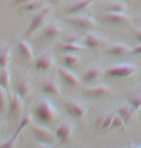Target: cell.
<instances>
[{
  "label": "cell",
  "mask_w": 141,
  "mask_h": 148,
  "mask_svg": "<svg viewBox=\"0 0 141 148\" xmlns=\"http://www.w3.org/2000/svg\"><path fill=\"white\" fill-rule=\"evenodd\" d=\"M23 107V98H21L16 92L13 95H10L9 105H8V113H9L10 117L18 118V117L22 116Z\"/></svg>",
  "instance_id": "cell-6"
},
{
  "label": "cell",
  "mask_w": 141,
  "mask_h": 148,
  "mask_svg": "<svg viewBox=\"0 0 141 148\" xmlns=\"http://www.w3.org/2000/svg\"><path fill=\"white\" fill-rule=\"evenodd\" d=\"M104 74V71L101 66L90 67V68L87 69L86 72L84 73L83 77H82V80L86 83L92 82H94V80L99 79Z\"/></svg>",
  "instance_id": "cell-20"
},
{
  "label": "cell",
  "mask_w": 141,
  "mask_h": 148,
  "mask_svg": "<svg viewBox=\"0 0 141 148\" xmlns=\"http://www.w3.org/2000/svg\"><path fill=\"white\" fill-rule=\"evenodd\" d=\"M131 49L129 47L128 45L123 44V43H117L114 44L112 46H110L108 49L106 51V54L109 55L112 57H118L122 56L127 53H131Z\"/></svg>",
  "instance_id": "cell-18"
},
{
  "label": "cell",
  "mask_w": 141,
  "mask_h": 148,
  "mask_svg": "<svg viewBox=\"0 0 141 148\" xmlns=\"http://www.w3.org/2000/svg\"><path fill=\"white\" fill-rule=\"evenodd\" d=\"M95 0H76L73 2L70 6L65 9V13L67 15H76L82 11L86 10L91 4L94 3Z\"/></svg>",
  "instance_id": "cell-16"
},
{
  "label": "cell",
  "mask_w": 141,
  "mask_h": 148,
  "mask_svg": "<svg viewBox=\"0 0 141 148\" xmlns=\"http://www.w3.org/2000/svg\"><path fill=\"white\" fill-rule=\"evenodd\" d=\"M128 103L135 110L141 108V89L132 91L128 96Z\"/></svg>",
  "instance_id": "cell-25"
},
{
  "label": "cell",
  "mask_w": 141,
  "mask_h": 148,
  "mask_svg": "<svg viewBox=\"0 0 141 148\" xmlns=\"http://www.w3.org/2000/svg\"><path fill=\"white\" fill-rule=\"evenodd\" d=\"M33 122H34V119H33V114L30 113V112H25L22 116H21L20 121H19V124H18V128H16V134L19 135L23 129H25L26 127L31 126V125L33 124Z\"/></svg>",
  "instance_id": "cell-26"
},
{
  "label": "cell",
  "mask_w": 141,
  "mask_h": 148,
  "mask_svg": "<svg viewBox=\"0 0 141 148\" xmlns=\"http://www.w3.org/2000/svg\"><path fill=\"white\" fill-rule=\"evenodd\" d=\"M57 73L59 75L60 79L64 82L66 84L71 87H76L80 84V79L76 76L74 72H72L67 67H57Z\"/></svg>",
  "instance_id": "cell-10"
},
{
  "label": "cell",
  "mask_w": 141,
  "mask_h": 148,
  "mask_svg": "<svg viewBox=\"0 0 141 148\" xmlns=\"http://www.w3.org/2000/svg\"><path fill=\"white\" fill-rule=\"evenodd\" d=\"M11 60V47L8 44L0 46V69L8 67Z\"/></svg>",
  "instance_id": "cell-22"
},
{
  "label": "cell",
  "mask_w": 141,
  "mask_h": 148,
  "mask_svg": "<svg viewBox=\"0 0 141 148\" xmlns=\"http://www.w3.org/2000/svg\"><path fill=\"white\" fill-rule=\"evenodd\" d=\"M64 107L67 112L76 119H80L87 113V108L76 100H66L64 101Z\"/></svg>",
  "instance_id": "cell-7"
},
{
  "label": "cell",
  "mask_w": 141,
  "mask_h": 148,
  "mask_svg": "<svg viewBox=\"0 0 141 148\" xmlns=\"http://www.w3.org/2000/svg\"><path fill=\"white\" fill-rule=\"evenodd\" d=\"M0 85L2 87H4L6 90H9L10 85H11V72L8 69V67L6 68L1 69L0 72Z\"/></svg>",
  "instance_id": "cell-27"
},
{
  "label": "cell",
  "mask_w": 141,
  "mask_h": 148,
  "mask_svg": "<svg viewBox=\"0 0 141 148\" xmlns=\"http://www.w3.org/2000/svg\"><path fill=\"white\" fill-rule=\"evenodd\" d=\"M62 32H63V27L61 26V24L58 23L56 21H51L49 22L48 25L45 26L43 34L46 38L53 39L61 35Z\"/></svg>",
  "instance_id": "cell-19"
},
{
  "label": "cell",
  "mask_w": 141,
  "mask_h": 148,
  "mask_svg": "<svg viewBox=\"0 0 141 148\" xmlns=\"http://www.w3.org/2000/svg\"><path fill=\"white\" fill-rule=\"evenodd\" d=\"M16 49H18V51L20 54V56H22L24 59L28 61L34 60V51H33L31 45L25 39H20L18 42Z\"/></svg>",
  "instance_id": "cell-17"
},
{
  "label": "cell",
  "mask_w": 141,
  "mask_h": 148,
  "mask_svg": "<svg viewBox=\"0 0 141 148\" xmlns=\"http://www.w3.org/2000/svg\"><path fill=\"white\" fill-rule=\"evenodd\" d=\"M42 92L46 95H52V96H59L61 94L60 90L59 82L55 77H52L48 80H46L42 85Z\"/></svg>",
  "instance_id": "cell-14"
},
{
  "label": "cell",
  "mask_w": 141,
  "mask_h": 148,
  "mask_svg": "<svg viewBox=\"0 0 141 148\" xmlns=\"http://www.w3.org/2000/svg\"><path fill=\"white\" fill-rule=\"evenodd\" d=\"M9 99L10 94L8 93V90L0 85V110L5 111L7 110L8 105H9Z\"/></svg>",
  "instance_id": "cell-30"
},
{
  "label": "cell",
  "mask_w": 141,
  "mask_h": 148,
  "mask_svg": "<svg viewBox=\"0 0 141 148\" xmlns=\"http://www.w3.org/2000/svg\"><path fill=\"white\" fill-rule=\"evenodd\" d=\"M18 136H19V135L15 133L11 138L6 139V140L3 141L1 144H0V148H14V146H15L16 143V141H18Z\"/></svg>",
  "instance_id": "cell-33"
},
{
  "label": "cell",
  "mask_w": 141,
  "mask_h": 148,
  "mask_svg": "<svg viewBox=\"0 0 141 148\" xmlns=\"http://www.w3.org/2000/svg\"><path fill=\"white\" fill-rule=\"evenodd\" d=\"M31 132L36 138V140L39 141V143L51 145L56 140V136L50 129H48L46 126H41V125H36L31 128Z\"/></svg>",
  "instance_id": "cell-4"
},
{
  "label": "cell",
  "mask_w": 141,
  "mask_h": 148,
  "mask_svg": "<svg viewBox=\"0 0 141 148\" xmlns=\"http://www.w3.org/2000/svg\"><path fill=\"white\" fill-rule=\"evenodd\" d=\"M139 148H141V146H140V147H139Z\"/></svg>",
  "instance_id": "cell-42"
},
{
  "label": "cell",
  "mask_w": 141,
  "mask_h": 148,
  "mask_svg": "<svg viewBox=\"0 0 141 148\" xmlns=\"http://www.w3.org/2000/svg\"><path fill=\"white\" fill-rule=\"evenodd\" d=\"M32 84L31 79L28 77H22L18 79L16 83V93H18L21 98H26L31 92Z\"/></svg>",
  "instance_id": "cell-15"
},
{
  "label": "cell",
  "mask_w": 141,
  "mask_h": 148,
  "mask_svg": "<svg viewBox=\"0 0 141 148\" xmlns=\"http://www.w3.org/2000/svg\"><path fill=\"white\" fill-rule=\"evenodd\" d=\"M80 61V56L76 52H66L64 56V64L67 68H73L78 64Z\"/></svg>",
  "instance_id": "cell-28"
},
{
  "label": "cell",
  "mask_w": 141,
  "mask_h": 148,
  "mask_svg": "<svg viewBox=\"0 0 141 148\" xmlns=\"http://www.w3.org/2000/svg\"><path fill=\"white\" fill-rule=\"evenodd\" d=\"M3 125H4V122L3 121H0V129L3 127Z\"/></svg>",
  "instance_id": "cell-41"
},
{
  "label": "cell",
  "mask_w": 141,
  "mask_h": 148,
  "mask_svg": "<svg viewBox=\"0 0 141 148\" xmlns=\"http://www.w3.org/2000/svg\"><path fill=\"white\" fill-rule=\"evenodd\" d=\"M131 53H132V54H140L141 53V45L135 47L134 49H131Z\"/></svg>",
  "instance_id": "cell-37"
},
{
  "label": "cell",
  "mask_w": 141,
  "mask_h": 148,
  "mask_svg": "<svg viewBox=\"0 0 141 148\" xmlns=\"http://www.w3.org/2000/svg\"><path fill=\"white\" fill-rule=\"evenodd\" d=\"M59 1L60 0H48L49 3L52 4V5H57L58 3H59Z\"/></svg>",
  "instance_id": "cell-38"
},
{
  "label": "cell",
  "mask_w": 141,
  "mask_h": 148,
  "mask_svg": "<svg viewBox=\"0 0 141 148\" xmlns=\"http://www.w3.org/2000/svg\"><path fill=\"white\" fill-rule=\"evenodd\" d=\"M79 39L80 37L78 35L73 34V35H70V36H68V37H66L62 42H65V43H78Z\"/></svg>",
  "instance_id": "cell-34"
},
{
  "label": "cell",
  "mask_w": 141,
  "mask_h": 148,
  "mask_svg": "<svg viewBox=\"0 0 141 148\" xmlns=\"http://www.w3.org/2000/svg\"><path fill=\"white\" fill-rule=\"evenodd\" d=\"M65 21L74 28L77 29H90L97 25V21L91 15H71L66 18Z\"/></svg>",
  "instance_id": "cell-3"
},
{
  "label": "cell",
  "mask_w": 141,
  "mask_h": 148,
  "mask_svg": "<svg viewBox=\"0 0 141 148\" xmlns=\"http://www.w3.org/2000/svg\"><path fill=\"white\" fill-rule=\"evenodd\" d=\"M128 148H136V147H135V146H134V144L129 143V147H128Z\"/></svg>",
  "instance_id": "cell-40"
},
{
  "label": "cell",
  "mask_w": 141,
  "mask_h": 148,
  "mask_svg": "<svg viewBox=\"0 0 141 148\" xmlns=\"http://www.w3.org/2000/svg\"><path fill=\"white\" fill-rule=\"evenodd\" d=\"M106 39L99 36L94 32H87L84 37L83 45L87 47V49H98L107 45Z\"/></svg>",
  "instance_id": "cell-12"
},
{
  "label": "cell",
  "mask_w": 141,
  "mask_h": 148,
  "mask_svg": "<svg viewBox=\"0 0 141 148\" xmlns=\"http://www.w3.org/2000/svg\"><path fill=\"white\" fill-rule=\"evenodd\" d=\"M45 1L44 0H33L28 3L23 4L21 6L18 7V12L22 14H27V13H35L37 11L43 9L45 7Z\"/></svg>",
  "instance_id": "cell-21"
},
{
  "label": "cell",
  "mask_w": 141,
  "mask_h": 148,
  "mask_svg": "<svg viewBox=\"0 0 141 148\" xmlns=\"http://www.w3.org/2000/svg\"><path fill=\"white\" fill-rule=\"evenodd\" d=\"M127 5L122 1H113L106 5V12L109 13H124L126 10Z\"/></svg>",
  "instance_id": "cell-29"
},
{
  "label": "cell",
  "mask_w": 141,
  "mask_h": 148,
  "mask_svg": "<svg viewBox=\"0 0 141 148\" xmlns=\"http://www.w3.org/2000/svg\"><path fill=\"white\" fill-rule=\"evenodd\" d=\"M30 1H33V0H14V6H16V7H19L23 4H26L28 3Z\"/></svg>",
  "instance_id": "cell-35"
},
{
  "label": "cell",
  "mask_w": 141,
  "mask_h": 148,
  "mask_svg": "<svg viewBox=\"0 0 141 148\" xmlns=\"http://www.w3.org/2000/svg\"><path fill=\"white\" fill-rule=\"evenodd\" d=\"M134 35H135V39L137 40V42H139L141 44V29L135 28L134 29Z\"/></svg>",
  "instance_id": "cell-36"
},
{
  "label": "cell",
  "mask_w": 141,
  "mask_h": 148,
  "mask_svg": "<svg viewBox=\"0 0 141 148\" xmlns=\"http://www.w3.org/2000/svg\"><path fill=\"white\" fill-rule=\"evenodd\" d=\"M131 16L124 13H109L106 12L101 16V21L111 25H121V24L129 23L131 21Z\"/></svg>",
  "instance_id": "cell-8"
},
{
  "label": "cell",
  "mask_w": 141,
  "mask_h": 148,
  "mask_svg": "<svg viewBox=\"0 0 141 148\" xmlns=\"http://www.w3.org/2000/svg\"><path fill=\"white\" fill-rule=\"evenodd\" d=\"M49 13H50V8L48 6H45L43 9L33 13L31 21H30L28 28H27L26 32H25L26 37L32 36L37 30L42 28V27L45 25L46 19H48V16H49Z\"/></svg>",
  "instance_id": "cell-2"
},
{
  "label": "cell",
  "mask_w": 141,
  "mask_h": 148,
  "mask_svg": "<svg viewBox=\"0 0 141 148\" xmlns=\"http://www.w3.org/2000/svg\"><path fill=\"white\" fill-rule=\"evenodd\" d=\"M34 116L44 124H50L58 117V112L53 104L46 98H43L34 108Z\"/></svg>",
  "instance_id": "cell-1"
},
{
  "label": "cell",
  "mask_w": 141,
  "mask_h": 148,
  "mask_svg": "<svg viewBox=\"0 0 141 148\" xmlns=\"http://www.w3.org/2000/svg\"><path fill=\"white\" fill-rule=\"evenodd\" d=\"M125 126H126V123L123 120V118L121 117L119 114H114L112 119V123H111V126H110V129H114V128H118V129H122L123 131H125Z\"/></svg>",
  "instance_id": "cell-32"
},
{
  "label": "cell",
  "mask_w": 141,
  "mask_h": 148,
  "mask_svg": "<svg viewBox=\"0 0 141 148\" xmlns=\"http://www.w3.org/2000/svg\"><path fill=\"white\" fill-rule=\"evenodd\" d=\"M38 148H49V145H46V144H42V143H40V146H39Z\"/></svg>",
  "instance_id": "cell-39"
},
{
  "label": "cell",
  "mask_w": 141,
  "mask_h": 148,
  "mask_svg": "<svg viewBox=\"0 0 141 148\" xmlns=\"http://www.w3.org/2000/svg\"><path fill=\"white\" fill-rule=\"evenodd\" d=\"M82 93L89 98H101L110 93V87L106 84H97L82 89Z\"/></svg>",
  "instance_id": "cell-11"
},
{
  "label": "cell",
  "mask_w": 141,
  "mask_h": 148,
  "mask_svg": "<svg viewBox=\"0 0 141 148\" xmlns=\"http://www.w3.org/2000/svg\"><path fill=\"white\" fill-rule=\"evenodd\" d=\"M114 114H109V115H106L104 117H101L97 120V127L99 128L101 130H106L109 129L110 126H111L112 123V119Z\"/></svg>",
  "instance_id": "cell-31"
},
{
  "label": "cell",
  "mask_w": 141,
  "mask_h": 148,
  "mask_svg": "<svg viewBox=\"0 0 141 148\" xmlns=\"http://www.w3.org/2000/svg\"><path fill=\"white\" fill-rule=\"evenodd\" d=\"M59 47L65 53L66 52H77L88 49L85 45H81L79 43H65V42H61L59 44Z\"/></svg>",
  "instance_id": "cell-23"
},
{
  "label": "cell",
  "mask_w": 141,
  "mask_h": 148,
  "mask_svg": "<svg viewBox=\"0 0 141 148\" xmlns=\"http://www.w3.org/2000/svg\"><path fill=\"white\" fill-rule=\"evenodd\" d=\"M35 69L41 72L48 71L49 69L53 68L55 66V58L54 55L49 51H46L41 53L35 60Z\"/></svg>",
  "instance_id": "cell-9"
},
{
  "label": "cell",
  "mask_w": 141,
  "mask_h": 148,
  "mask_svg": "<svg viewBox=\"0 0 141 148\" xmlns=\"http://www.w3.org/2000/svg\"><path fill=\"white\" fill-rule=\"evenodd\" d=\"M137 71V66L134 64L124 63L118 64L104 71V74L110 77H127L134 75Z\"/></svg>",
  "instance_id": "cell-5"
},
{
  "label": "cell",
  "mask_w": 141,
  "mask_h": 148,
  "mask_svg": "<svg viewBox=\"0 0 141 148\" xmlns=\"http://www.w3.org/2000/svg\"><path fill=\"white\" fill-rule=\"evenodd\" d=\"M74 126L71 122L66 121L63 122L59 127L55 131V136H56L57 139L62 143L67 142L69 139L71 138L72 134H73Z\"/></svg>",
  "instance_id": "cell-13"
},
{
  "label": "cell",
  "mask_w": 141,
  "mask_h": 148,
  "mask_svg": "<svg viewBox=\"0 0 141 148\" xmlns=\"http://www.w3.org/2000/svg\"><path fill=\"white\" fill-rule=\"evenodd\" d=\"M134 111H135L134 108L128 103V104L120 106V107L118 108V110H117V113L121 117H122L123 120L125 121V123L127 124V123H128L129 120L131 119V117L134 116Z\"/></svg>",
  "instance_id": "cell-24"
}]
</instances>
